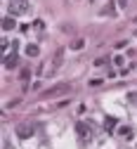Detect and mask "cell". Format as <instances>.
<instances>
[{
	"label": "cell",
	"instance_id": "1",
	"mask_svg": "<svg viewBox=\"0 0 137 149\" xmlns=\"http://www.w3.org/2000/svg\"><path fill=\"white\" fill-rule=\"evenodd\" d=\"M29 12V0H10V14L12 17H22Z\"/></svg>",
	"mask_w": 137,
	"mask_h": 149
},
{
	"label": "cell",
	"instance_id": "2",
	"mask_svg": "<svg viewBox=\"0 0 137 149\" xmlns=\"http://www.w3.org/2000/svg\"><path fill=\"white\" fill-rule=\"evenodd\" d=\"M33 130H35V128H33L31 123H22V125H17V137H19V140H29V137L33 135Z\"/></svg>",
	"mask_w": 137,
	"mask_h": 149
},
{
	"label": "cell",
	"instance_id": "3",
	"mask_svg": "<svg viewBox=\"0 0 137 149\" xmlns=\"http://www.w3.org/2000/svg\"><path fill=\"white\" fill-rule=\"evenodd\" d=\"M76 133H78V137H81V140L85 142V140H88V137L92 135V130H90V125H88V123L78 121V123H76Z\"/></svg>",
	"mask_w": 137,
	"mask_h": 149
},
{
	"label": "cell",
	"instance_id": "4",
	"mask_svg": "<svg viewBox=\"0 0 137 149\" xmlns=\"http://www.w3.org/2000/svg\"><path fill=\"white\" fill-rule=\"evenodd\" d=\"M66 90H69V85H66V83H62V85H54L52 90H47L43 97H57V95H62V92H66Z\"/></svg>",
	"mask_w": 137,
	"mask_h": 149
},
{
	"label": "cell",
	"instance_id": "5",
	"mask_svg": "<svg viewBox=\"0 0 137 149\" xmlns=\"http://www.w3.org/2000/svg\"><path fill=\"white\" fill-rule=\"evenodd\" d=\"M19 64V54H17V50L12 52V54H7V57H5V69H14Z\"/></svg>",
	"mask_w": 137,
	"mask_h": 149
},
{
	"label": "cell",
	"instance_id": "6",
	"mask_svg": "<svg viewBox=\"0 0 137 149\" xmlns=\"http://www.w3.org/2000/svg\"><path fill=\"white\" fill-rule=\"evenodd\" d=\"M116 125H118V118H113V116H106V118H104V128H106V133H113Z\"/></svg>",
	"mask_w": 137,
	"mask_h": 149
},
{
	"label": "cell",
	"instance_id": "7",
	"mask_svg": "<svg viewBox=\"0 0 137 149\" xmlns=\"http://www.w3.org/2000/svg\"><path fill=\"white\" fill-rule=\"evenodd\" d=\"M3 29H5V31L14 29V19H12V17H5V19H3Z\"/></svg>",
	"mask_w": 137,
	"mask_h": 149
},
{
	"label": "cell",
	"instance_id": "8",
	"mask_svg": "<svg viewBox=\"0 0 137 149\" xmlns=\"http://www.w3.org/2000/svg\"><path fill=\"white\" fill-rule=\"evenodd\" d=\"M26 54H29V57H35V54H38V45H26Z\"/></svg>",
	"mask_w": 137,
	"mask_h": 149
},
{
	"label": "cell",
	"instance_id": "9",
	"mask_svg": "<svg viewBox=\"0 0 137 149\" xmlns=\"http://www.w3.org/2000/svg\"><path fill=\"white\" fill-rule=\"evenodd\" d=\"M62 57H64V52L59 50V52H57V57L52 59V64H54V69H57V66H59V64H62Z\"/></svg>",
	"mask_w": 137,
	"mask_h": 149
},
{
	"label": "cell",
	"instance_id": "10",
	"mask_svg": "<svg viewBox=\"0 0 137 149\" xmlns=\"http://www.w3.org/2000/svg\"><path fill=\"white\" fill-rule=\"evenodd\" d=\"M83 45H85V40H83V38H78V40H76V43L71 45V47H73V50H81Z\"/></svg>",
	"mask_w": 137,
	"mask_h": 149
},
{
	"label": "cell",
	"instance_id": "11",
	"mask_svg": "<svg viewBox=\"0 0 137 149\" xmlns=\"http://www.w3.org/2000/svg\"><path fill=\"white\" fill-rule=\"evenodd\" d=\"M121 135H123V137H132V130H130V128H121Z\"/></svg>",
	"mask_w": 137,
	"mask_h": 149
},
{
	"label": "cell",
	"instance_id": "12",
	"mask_svg": "<svg viewBox=\"0 0 137 149\" xmlns=\"http://www.w3.org/2000/svg\"><path fill=\"white\" fill-rule=\"evenodd\" d=\"M118 5L121 7H128V0H118Z\"/></svg>",
	"mask_w": 137,
	"mask_h": 149
}]
</instances>
